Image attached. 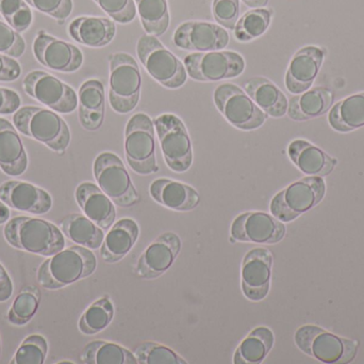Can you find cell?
<instances>
[{
  "label": "cell",
  "instance_id": "6da1fadb",
  "mask_svg": "<svg viewBox=\"0 0 364 364\" xmlns=\"http://www.w3.org/2000/svg\"><path fill=\"white\" fill-rule=\"evenodd\" d=\"M97 269V259L91 249L72 246L47 259L38 267V284L49 291L61 290L79 280L93 275Z\"/></svg>",
  "mask_w": 364,
  "mask_h": 364
},
{
  "label": "cell",
  "instance_id": "7a4b0ae2",
  "mask_svg": "<svg viewBox=\"0 0 364 364\" xmlns=\"http://www.w3.org/2000/svg\"><path fill=\"white\" fill-rule=\"evenodd\" d=\"M6 241L16 249L51 256L65 247L63 232L55 224L40 218L18 216L6 222Z\"/></svg>",
  "mask_w": 364,
  "mask_h": 364
},
{
  "label": "cell",
  "instance_id": "3957f363",
  "mask_svg": "<svg viewBox=\"0 0 364 364\" xmlns=\"http://www.w3.org/2000/svg\"><path fill=\"white\" fill-rule=\"evenodd\" d=\"M13 123L23 136L43 143L57 153H63L70 145V128L51 109L21 107L13 115Z\"/></svg>",
  "mask_w": 364,
  "mask_h": 364
},
{
  "label": "cell",
  "instance_id": "277c9868",
  "mask_svg": "<svg viewBox=\"0 0 364 364\" xmlns=\"http://www.w3.org/2000/svg\"><path fill=\"white\" fill-rule=\"evenodd\" d=\"M110 62L109 100L115 113L126 115L134 111L140 102L142 75L138 62L126 53H113Z\"/></svg>",
  "mask_w": 364,
  "mask_h": 364
},
{
  "label": "cell",
  "instance_id": "5b68a950",
  "mask_svg": "<svg viewBox=\"0 0 364 364\" xmlns=\"http://www.w3.org/2000/svg\"><path fill=\"white\" fill-rule=\"evenodd\" d=\"M155 124L146 113H139L128 120L125 128V156L130 168L141 175L157 172Z\"/></svg>",
  "mask_w": 364,
  "mask_h": 364
},
{
  "label": "cell",
  "instance_id": "8992f818",
  "mask_svg": "<svg viewBox=\"0 0 364 364\" xmlns=\"http://www.w3.org/2000/svg\"><path fill=\"white\" fill-rule=\"evenodd\" d=\"M297 348L323 363H348L356 357L358 345L314 325L301 327L295 333Z\"/></svg>",
  "mask_w": 364,
  "mask_h": 364
},
{
  "label": "cell",
  "instance_id": "52a82bcc",
  "mask_svg": "<svg viewBox=\"0 0 364 364\" xmlns=\"http://www.w3.org/2000/svg\"><path fill=\"white\" fill-rule=\"evenodd\" d=\"M136 53L149 74L168 88L179 89L188 79L186 66L156 36L145 34L136 44Z\"/></svg>",
  "mask_w": 364,
  "mask_h": 364
},
{
  "label": "cell",
  "instance_id": "ba28073f",
  "mask_svg": "<svg viewBox=\"0 0 364 364\" xmlns=\"http://www.w3.org/2000/svg\"><path fill=\"white\" fill-rule=\"evenodd\" d=\"M326 186L321 177H306L278 192L271 201L272 215L291 222L314 209L324 198Z\"/></svg>",
  "mask_w": 364,
  "mask_h": 364
},
{
  "label": "cell",
  "instance_id": "9c48e42d",
  "mask_svg": "<svg viewBox=\"0 0 364 364\" xmlns=\"http://www.w3.org/2000/svg\"><path fill=\"white\" fill-rule=\"evenodd\" d=\"M213 100L223 117L241 130H257L269 118L244 90L233 83L218 85L214 90Z\"/></svg>",
  "mask_w": 364,
  "mask_h": 364
},
{
  "label": "cell",
  "instance_id": "30bf717a",
  "mask_svg": "<svg viewBox=\"0 0 364 364\" xmlns=\"http://www.w3.org/2000/svg\"><path fill=\"white\" fill-rule=\"evenodd\" d=\"M93 171L100 189L114 204L127 209L140 201L125 165L114 153L100 154L94 162Z\"/></svg>",
  "mask_w": 364,
  "mask_h": 364
},
{
  "label": "cell",
  "instance_id": "8fae6325",
  "mask_svg": "<svg viewBox=\"0 0 364 364\" xmlns=\"http://www.w3.org/2000/svg\"><path fill=\"white\" fill-rule=\"evenodd\" d=\"M183 64L188 76L201 83L235 78L245 70L244 58L229 51L190 53L184 57Z\"/></svg>",
  "mask_w": 364,
  "mask_h": 364
},
{
  "label": "cell",
  "instance_id": "7c38bea8",
  "mask_svg": "<svg viewBox=\"0 0 364 364\" xmlns=\"http://www.w3.org/2000/svg\"><path fill=\"white\" fill-rule=\"evenodd\" d=\"M154 124L168 168L175 172L188 171L193 162L192 142L181 118L164 113L156 118Z\"/></svg>",
  "mask_w": 364,
  "mask_h": 364
},
{
  "label": "cell",
  "instance_id": "4fadbf2b",
  "mask_svg": "<svg viewBox=\"0 0 364 364\" xmlns=\"http://www.w3.org/2000/svg\"><path fill=\"white\" fill-rule=\"evenodd\" d=\"M26 93L58 113H72L78 107V95L70 85L44 71L28 73L23 81Z\"/></svg>",
  "mask_w": 364,
  "mask_h": 364
},
{
  "label": "cell",
  "instance_id": "5bb4252c",
  "mask_svg": "<svg viewBox=\"0 0 364 364\" xmlns=\"http://www.w3.org/2000/svg\"><path fill=\"white\" fill-rule=\"evenodd\" d=\"M231 237L243 243L274 245L286 235V226L275 216L263 212H247L233 220Z\"/></svg>",
  "mask_w": 364,
  "mask_h": 364
},
{
  "label": "cell",
  "instance_id": "9a60e30c",
  "mask_svg": "<svg viewBox=\"0 0 364 364\" xmlns=\"http://www.w3.org/2000/svg\"><path fill=\"white\" fill-rule=\"evenodd\" d=\"M33 55L45 68L61 73H73L82 66L83 53L78 47L40 31L34 38Z\"/></svg>",
  "mask_w": 364,
  "mask_h": 364
},
{
  "label": "cell",
  "instance_id": "2e32d148",
  "mask_svg": "<svg viewBox=\"0 0 364 364\" xmlns=\"http://www.w3.org/2000/svg\"><path fill=\"white\" fill-rule=\"evenodd\" d=\"M174 43L178 48L195 53L223 51L229 44V34L216 24L186 21L175 31Z\"/></svg>",
  "mask_w": 364,
  "mask_h": 364
},
{
  "label": "cell",
  "instance_id": "e0dca14e",
  "mask_svg": "<svg viewBox=\"0 0 364 364\" xmlns=\"http://www.w3.org/2000/svg\"><path fill=\"white\" fill-rule=\"evenodd\" d=\"M273 256L265 248H255L246 254L242 264V291L252 301H261L271 288Z\"/></svg>",
  "mask_w": 364,
  "mask_h": 364
},
{
  "label": "cell",
  "instance_id": "ac0fdd59",
  "mask_svg": "<svg viewBox=\"0 0 364 364\" xmlns=\"http://www.w3.org/2000/svg\"><path fill=\"white\" fill-rule=\"evenodd\" d=\"M181 249V241L178 235L164 233L143 252L139 259L136 274L147 280L161 277L174 264Z\"/></svg>",
  "mask_w": 364,
  "mask_h": 364
},
{
  "label": "cell",
  "instance_id": "d6986e66",
  "mask_svg": "<svg viewBox=\"0 0 364 364\" xmlns=\"http://www.w3.org/2000/svg\"><path fill=\"white\" fill-rule=\"evenodd\" d=\"M0 200L11 209L43 215L53 207V198L46 190L23 181H8L0 185Z\"/></svg>",
  "mask_w": 364,
  "mask_h": 364
},
{
  "label": "cell",
  "instance_id": "ffe728a7",
  "mask_svg": "<svg viewBox=\"0 0 364 364\" xmlns=\"http://www.w3.org/2000/svg\"><path fill=\"white\" fill-rule=\"evenodd\" d=\"M325 53L320 47L306 46L299 49L291 60L287 71V89L292 94H301L311 88L321 66L324 61Z\"/></svg>",
  "mask_w": 364,
  "mask_h": 364
},
{
  "label": "cell",
  "instance_id": "44dd1931",
  "mask_svg": "<svg viewBox=\"0 0 364 364\" xmlns=\"http://www.w3.org/2000/svg\"><path fill=\"white\" fill-rule=\"evenodd\" d=\"M77 203L85 215L107 231L114 224L117 218L113 201L95 184L85 182L77 187L75 192Z\"/></svg>",
  "mask_w": 364,
  "mask_h": 364
},
{
  "label": "cell",
  "instance_id": "7402d4cb",
  "mask_svg": "<svg viewBox=\"0 0 364 364\" xmlns=\"http://www.w3.org/2000/svg\"><path fill=\"white\" fill-rule=\"evenodd\" d=\"M149 194L156 202L173 211H193L200 202L194 188L170 179L155 180L149 186Z\"/></svg>",
  "mask_w": 364,
  "mask_h": 364
},
{
  "label": "cell",
  "instance_id": "603a6c76",
  "mask_svg": "<svg viewBox=\"0 0 364 364\" xmlns=\"http://www.w3.org/2000/svg\"><path fill=\"white\" fill-rule=\"evenodd\" d=\"M79 121L85 130L95 132L102 128L106 110L104 83L90 79L81 85L78 93Z\"/></svg>",
  "mask_w": 364,
  "mask_h": 364
},
{
  "label": "cell",
  "instance_id": "cb8c5ba5",
  "mask_svg": "<svg viewBox=\"0 0 364 364\" xmlns=\"http://www.w3.org/2000/svg\"><path fill=\"white\" fill-rule=\"evenodd\" d=\"M18 130L0 118V169L9 177H21L28 168V156Z\"/></svg>",
  "mask_w": 364,
  "mask_h": 364
},
{
  "label": "cell",
  "instance_id": "d4e9b609",
  "mask_svg": "<svg viewBox=\"0 0 364 364\" xmlns=\"http://www.w3.org/2000/svg\"><path fill=\"white\" fill-rule=\"evenodd\" d=\"M68 33L77 43L93 48L106 46L114 38L117 26L106 17H77L68 26Z\"/></svg>",
  "mask_w": 364,
  "mask_h": 364
},
{
  "label": "cell",
  "instance_id": "484cf974",
  "mask_svg": "<svg viewBox=\"0 0 364 364\" xmlns=\"http://www.w3.org/2000/svg\"><path fill=\"white\" fill-rule=\"evenodd\" d=\"M140 227L130 218H124L112 227L100 247V256L106 263L123 260L138 241Z\"/></svg>",
  "mask_w": 364,
  "mask_h": 364
},
{
  "label": "cell",
  "instance_id": "4316f807",
  "mask_svg": "<svg viewBox=\"0 0 364 364\" xmlns=\"http://www.w3.org/2000/svg\"><path fill=\"white\" fill-rule=\"evenodd\" d=\"M288 154L295 166L310 177H326L337 162L316 145L301 139L290 143Z\"/></svg>",
  "mask_w": 364,
  "mask_h": 364
},
{
  "label": "cell",
  "instance_id": "83f0119b",
  "mask_svg": "<svg viewBox=\"0 0 364 364\" xmlns=\"http://www.w3.org/2000/svg\"><path fill=\"white\" fill-rule=\"evenodd\" d=\"M244 91L269 117L282 118L287 115L288 100L284 92L269 79L265 77H254L246 81Z\"/></svg>",
  "mask_w": 364,
  "mask_h": 364
},
{
  "label": "cell",
  "instance_id": "f1b7e54d",
  "mask_svg": "<svg viewBox=\"0 0 364 364\" xmlns=\"http://www.w3.org/2000/svg\"><path fill=\"white\" fill-rule=\"evenodd\" d=\"M333 103V94L331 90L316 87L293 96L289 100L287 113L294 121H306L324 115Z\"/></svg>",
  "mask_w": 364,
  "mask_h": 364
},
{
  "label": "cell",
  "instance_id": "f546056e",
  "mask_svg": "<svg viewBox=\"0 0 364 364\" xmlns=\"http://www.w3.org/2000/svg\"><path fill=\"white\" fill-rule=\"evenodd\" d=\"M61 231L73 243L87 249H98L104 243V230L81 214H70L64 217Z\"/></svg>",
  "mask_w": 364,
  "mask_h": 364
},
{
  "label": "cell",
  "instance_id": "4dcf8cb0",
  "mask_svg": "<svg viewBox=\"0 0 364 364\" xmlns=\"http://www.w3.org/2000/svg\"><path fill=\"white\" fill-rule=\"evenodd\" d=\"M274 345V333L267 327H258L248 333L233 356L235 364H259L263 363Z\"/></svg>",
  "mask_w": 364,
  "mask_h": 364
},
{
  "label": "cell",
  "instance_id": "1f68e13d",
  "mask_svg": "<svg viewBox=\"0 0 364 364\" xmlns=\"http://www.w3.org/2000/svg\"><path fill=\"white\" fill-rule=\"evenodd\" d=\"M329 124L337 132H348L364 126V92L337 103L329 113Z\"/></svg>",
  "mask_w": 364,
  "mask_h": 364
},
{
  "label": "cell",
  "instance_id": "d6a6232c",
  "mask_svg": "<svg viewBox=\"0 0 364 364\" xmlns=\"http://www.w3.org/2000/svg\"><path fill=\"white\" fill-rule=\"evenodd\" d=\"M81 361L87 364H138L127 348L106 341H93L83 348Z\"/></svg>",
  "mask_w": 364,
  "mask_h": 364
},
{
  "label": "cell",
  "instance_id": "836d02e7",
  "mask_svg": "<svg viewBox=\"0 0 364 364\" xmlns=\"http://www.w3.org/2000/svg\"><path fill=\"white\" fill-rule=\"evenodd\" d=\"M134 2L147 34L156 38L164 36L170 26L168 0H134Z\"/></svg>",
  "mask_w": 364,
  "mask_h": 364
},
{
  "label": "cell",
  "instance_id": "e575fe53",
  "mask_svg": "<svg viewBox=\"0 0 364 364\" xmlns=\"http://www.w3.org/2000/svg\"><path fill=\"white\" fill-rule=\"evenodd\" d=\"M114 318V306L108 296L92 303L78 323V328L83 335L93 336L102 333Z\"/></svg>",
  "mask_w": 364,
  "mask_h": 364
},
{
  "label": "cell",
  "instance_id": "d590c367",
  "mask_svg": "<svg viewBox=\"0 0 364 364\" xmlns=\"http://www.w3.org/2000/svg\"><path fill=\"white\" fill-rule=\"evenodd\" d=\"M273 12L269 9L256 8L247 11L237 21L235 36L240 42H250L263 36L271 25Z\"/></svg>",
  "mask_w": 364,
  "mask_h": 364
},
{
  "label": "cell",
  "instance_id": "8d00e7d4",
  "mask_svg": "<svg viewBox=\"0 0 364 364\" xmlns=\"http://www.w3.org/2000/svg\"><path fill=\"white\" fill-rule=\"evenodd\" d=\"M40 301V290L36 286H28L23 288L9 310V322L16 326L28 324L38 312Z\"/></svg>",
  "mask_w": 364,
  "mask_h": 364
},
{
  "label": "cell",
  "instance_id": "74e56055",
  "mask_svg": "<svg viewBox=\"0 0 364 364\" xmlns=\"http://www.w3.org/2000/svg\"><path fill=\"white\" fill-rule=\"evenodd\" d=\"M138 363L140 364H186L177 353L161 344L145 342L134 350Z\"/></svg>",
  "mask_w": 364,
  "mask_h": 364
},
{
  "label": "cell",
  "instance_id": "f35d334b",
  "mask_svg": "<svg viewBox=\"0 0 364 364\" xmlns=\"http://www.w3.org/2000/svg\"><path fill=\"white\" fill-rule=\"evenodd\" d=\"M48 354V343L40 335H31L23 340L15 353L12 364H43Z\"/></svg>",
  "mask_w": 364,
  "mask_h": 364
},
{
  "label": "cell",
  "instance_id": "ab89813d",
  "mask_svg": "<svg viewBox=\"0 0 364 364\" xmlns=\"http://www.w3.org/2000/svg\"><path fill=\"white\" fill-rule=\"evenodd\" d=\"M111 19L119 24H129L136 19L134 0H94Z\"/></svg>",
  "mask_w": 364,
  "mask_h": 364
},
{
  "label": "cell",
  "instance_id": "60d3db41",
  "mask_svg": "<svg viewBox=\"0 0 364 364\" xmlns=\"http://www.w3.org/2000/svg\"><path fill=\"white\" fill-rule=\"evenodd\" d=\"M26 42L23 36L9 24L0 21V53L19 58L25 53Z\"/></svg>",
  "mask_w": 364,
  "mask_h": 364
},
{
  "label": "cell",
  "instance_id": "b9f144b4",
  "mask_svg": "<svg viewBox=\"0 0 364 364\" xmlns=\"http://www.w3.org/2000/svg\"><path fill=\"white\" fill-rule=\"evenodd\" d=\"M212 13L218 25L233 30L239 21L240 0H213Z\"/></svg>",
  "mask_w": 364,
  "mask_h": 364
},
{
  "label": "cell",
  "instance_id": "7bdbcfd3",
  "mask_svg": "<svg viewBox=\"0 0 364 364\" xmlns=\"http://www.w3.org/2000/svg\"><path fill=\"white\" fill-rule=\"evenodd\" d=\"M30 6L57 19L64 21L72 14L73 0H25Z\"/></svg>",
  "mask_w": 364,
  "mask_h": 364
},
{
  "label": "cell",
  "instance_id": "ee69618b",
  "mask_svg": "<svg viewBox=\"0 0 364 364\" xmlns=\"http://www.w3.org/2000/svg\"><path fill=\"white\" fill-rule=\"evenodd\" d=\"M21 74V64L9 56L0 53V81L12 83Z\"/></svg>",
  "mask_w": 364,
  "mask_h": 364
},
{
  "label": "cell",
  "instance_id": "f6af8a7d",
  "mask_svg": "<svg viewBox=\"0 0 364 364\" xmlns=\"http://www.w3.org/2000/svg\"><path fill=\"white\" fill-rule=\"evenodd\" d=\"M21 100L14 90L0 87V115H12L21 108Z\"/></svg>",
  "mask_w": 364,
  "mask_h": 364
},
{
  "label": "cell",
  "instance_id": "bcb514c9",
  "mask_svg": "<svg viewBox=\"0 0 364 364\" xmlns=\"http://www.w3.org/2000/svg\"><path fill=\"white\" fill-rule=\"evenodd\" d=\"M33 21V14H32L31 8L29 4L21 9L18 12L15 13L6 23L15 30V31L21 33V32L27 31L31 26Z\"/></svg>",
  "mask_w": 364,
  "mask_h": 364
},
{
  "label": "cell",
  "instance_id": "7dc6e473",
  "mask_svg": "<svg viewBox=\"0 0 364 364\" xmlns=\"http://www.w3.org/2000/svg\"><path fill=\"white\" fill-rule=\"evenodd\" d=\"M26 4H28L25 0H0V14L8 21Z\"/></svg>",
  "mask_w": 364,
  "mask_h": 364
},
{
  "label": "cell",
  "instance_id": "c3c4849f",
  "mask_svg": "<svg viewBox=\"0 0 364 364\" xmlns=\"http://www.w3.org/2000/svg\"><path fill=\"white\" fill-rule=\"evenodd\" d=\"M13 284L4 267L0 264V303L8 301L12 297Z\"/></svg>",
  "mask_w": 364,
  "mask_h": 364
},
{
  "label": "cell",
  "instance_id": "681fc988",
  "mask_svg": "<svg viewBox=\"0 0 364 364\" xmlns=\"http://www.w3.org/2000/svg\"><path fill=\"white\" fill-rule=\"evenodd\" d=\"M10 215V209H9L8 205L4 204V203L0 200V224L8 222Z\"/></svg>",
  "mask_w": 364,
  "mask_h": 364
},
{
  "label": "cell",
  "instance_id": "f907efd6",
  "mask_svg": "<svg viewBox=\"0 0 364 364\" xmlns=\"http://www.w3.org/2000/svg\"><path fill=\"white\" fill-rule=\"evenodd\" d=\"M246 6L250 8H263V6H267L269 0H242Z\"/></svg>",
  "mask_w": 364,
  "mask_h": 364
},
{
  "label": "cell",
  "instance_id": "816d5d0a",
  "mask_svg": "<svg viewBox=\"0 0 364 364\" xmlns=\"http://www.w3.org/2000/svg\"><path fill=\"white\" fill-rule=\"evenodd\" d=\"M0 355H1V340H0Z\"/></svg>",
  "mask_w": 364,
  "mask_h": 364
}]
</instances>
